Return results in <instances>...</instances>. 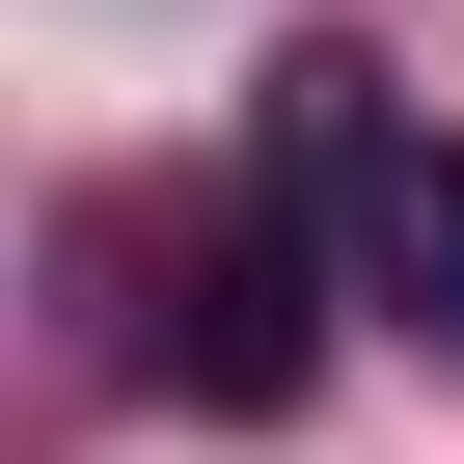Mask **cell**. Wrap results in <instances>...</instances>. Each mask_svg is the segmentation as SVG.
Returning <instances> with one entry per match:
<instances>
[{
	"mask_svg": "<svg viewBox=\"0 0 464 464\" xmlns=\"http://www.w3.org/2000/svg\"><path fill=\"white\" fill-rule=\"evenodd\" d=\"M164 382H191V410H301V382H328V274H301V218H218V246H191Z\"/></svg>",
	"mask_w": 464,
	"mask_h": 464,
	"instance_id": "1",
	"label": "cell"
},
{
	"mask_svg": "<svg viewBox=\"0 0 464 464\" xmlns=\"http://www.w3.org/2000/svg\"><path fill=\"white\" fill-rule=\"evenodd\" d=\"M355 246H382V301H410V328H464V137H410V164L355 191Z\"/></svg>",
	"mask_w": 464,
	"mask_h": 464,
	"instance_id": "2",
	"label": "cell"
}]
</instances>
